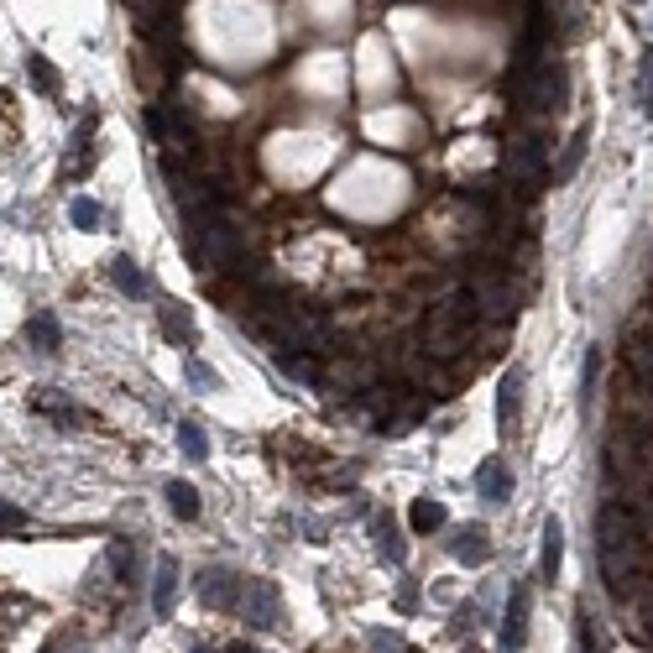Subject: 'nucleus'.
<instances>
[{
  "instance_id": "nucleus-7",
  "label": "nucleus",
  "mask_w": 653,
  "mask_h": 653,
  "mask_svg": "<svg viewBox=\"0 0 653 653\" xmlns=\"http://www.w3.org/2000/svg\"><path fill=\"white\" fill-rule=\"evenodd\" d=\"M199 596H204V606H225V612H236V606H241V591H236V575H230V570H204L199 575Z\"/></svg>"
},
{
  "instance_id": "nucleus-25",
  "label": "nucleus",
  "mask_w": 653,
  "mask_h": 653,
  "mask_svg": "<svg viewBox=\"0 0 653 653\" xmlns=\"http://www.w3.org/2000/svg\"><path fill=\"white\" fill-rule=\"evenodd\" d=\"M377 549L392 559V565H403V544H398V528L392 523H377Z\"/></svg>"
},
{
  "instance_id": "nucleus-2",
  "label": "nucleus",
  "mask_w": 653,
  "mask_h": 653,
  "mask_svg": "<svg viewBox=\"0 0 653 653\" xmlns=\"http://www.w3.org/2000/svg\"><path fill=\"white\" fill-rule=\"evenodd\" d=\"M507 178L518 183V189H539L544 178H554V157H549V136L539 131V126H528V131H518L507 142Z\"/></svg>"
},
{
  "instance_id": "nucleus-20",
  "label": "nucleus",
  "mask_w": 653,
  "mask_h": 653,
  "mask_svg": "<svg viewBox=\"0 0 653 653\" xmlns=\"http://www.w3.org/2000/svg\"><path fill=\"white\" fill-rule=\"evenodd\" d=\"M68 220H74L79 230H100L105 225V204L100 199H74V215H68Z\"/></svg>"
},
{
  "instance_id": "nucleus-15",
  "label": "nucleus",
  "mask_w": 653,
  "mask_h": 653,
  "mask_svg": "<svg viewBox=\"0 0 653 653\" xmlns=\"http://www.w3.org/2000/svg\"><path fill=\"white\" fill-rule=\"evenodd\" d=\"M246 617H251L256 627H272V622H277V591L267 586V580H256V586H251V601H246Z\"/></svg>"
},
{
  "instance_id": "nucleus-22",
  "label": "nucleus",
  "mask_w": 653,
  "mask_h": 653,
  "mask_svg": "<svg viewBox=\"0 0 653 653\" xmlns=\"http://www.w3.org/2000/svg\"><path fill=\"white\" fill-rule=\"evenodd\" d=\"M178 445H183V455H189V460H204V455H209V445H204V429H199V424H189V418H183V424H178Z\"/></svg>"
},
{
  "instance_id": "nucleus-18",
  "label": "nucleus",
  "mask_w": 653,
  "mask_h": 653,
  "mask_svg": "<svg viewBox=\"0 0 653 653\" xmlns=\"http://www.w3.org/2000/svg\"><path fill=\"white\" fill-rule=\"evenodd\" d=\"M627 633L653 648V591H643V596L633 601V612H627Z\"/></svg>"
},
{
  "instance_id": "nucleus-23",
  "label": "nucleus",
  "mask_w": 653,
  "mask_h": 653,
  "mask_svg": "<svg viewBox=\"0 0 653 653\" xmlns=\"http://www.w3.org/2000/svg\"><path fill=\"white\" fill-rule=\"evenodd\" d=\"M162 330H168L173 345H189L194 330H189V314H178V309H162Z\"/></svg>"
},
{
  "instance_id": "nucleus-26",
  "label": "nucleus",
  "mask_w": 653,
  "mask_h": 653,
  "mask_svg": "<svg viewBox=\"0 0 653 653\" xmlns=\"http://www.w3.org/2000/svg\"><path fill=\"white\" fill-rule=\"evenodd\" d=\"M638 105H643V115H653V48L643 53V79H638Z\"/></svg>"
},
{
  "instance_id": "nucleus-8",
  "label": "nucleus",
  "mask_w": 653,
  "mask_h": 653,
  "mask_svg": "<svg viewBox=\"0 0 653 653\" xmlns=\"http://www.w3.org/2000/svg\"><path fill=\"white\" fill-rule=\"evenodd\" d=\"M95 126H100V115H84L79 131H74V142H68V157H63V173L68 178H84L89 173V142H95Z\"/></svg>"
},
{
  "instance_id": "nucleus-28",
  "label": "nucleus",
  "mask_w": 653,
  "mask_h": 653,
  "mask_svg": "<svg viewBox=\"0 0 653 653\" xmlns=\"http://www.w3.org/2000/svg\"><path fill=\"white\" fill-rule=\"evenodd\" d=\"M189 387H194V392H209V387H215V371H209L204 361H189Z\"/></svg>"
},
{
  "instance_id": "nucleus-17",
  "label": "nucleus",
  "mask_w": 653,
  "mask_h": 653,
  "mask_svg": "<svg viewBox=\"0 0 653 653\" xmlns=\"http://www.w3.org/2000/svg\"><path fill=\"white\" fill-rule=\"evenodd\" d=\"M586 147H591V136H586V131H575L570 142H565V152L554 157V178H559V183H570V178H575V168H580V157H586Z\"/></svg>"
},
{
  "instance_id": "nucleus-13",
  "label": "nucleus",
  "mask_w": 653,
  "mask_h": 653,
  "mask_svg": "<svg viewBox=\"0 0 653 653\" xmlns=\"http://www.w3.org/2000/svg\"><path fill=\"white\" fill-rule=\"evenodd\" d=\"M408 523H413V533H439V528L450 523V512H445V502L418 497V502H413V512H408Z\"/></svg>"
},
{
  "instance_id": "nucleus-29",
  "label": "nucleus",
  "mask_w": 653,
  "mask_h": 653,
  "mask_svg": "<svg viewBox=\"0 0 653 653\" xmlns=\"http://www.w3.org/2000/svg\"><path fill=\"white\" fill-rule=\"evenodd\" d=\"M648 580H653V544H648Z\"/></svg>"
},
{
  "instance_id": "nucleus-12",
  "label": "nucleus",
  "mask_w": 653,
  "mask_h": 653,
  "mask_svg": "<svg viewBox=\"0 0 653 653\" xmlns=\"http://www.w3.org/2000/svg\"><path fill=\"white\" fill-rule=\"evenodd\" d=\"M450 549H455L460 565H486V559H492V544H486V528H460Z\"/></svg>"
},
{
  "instance_id": "nucleus-6",
  "label": "nucleus",
  "mask_w": 653,
  "mask_h": 653,
  "mask_svg": "<svg viewBox=\"0 0 653 653\" xmlns=\"http://www.w3.org/2000/svg\"><path fill=\"white\" fill-rule=\"evenodd\" d=\"M476 492H481V502H492V507H502V502H512V476H507V465L492 455V460H481V471H476Z\"/></svg>"
},
{
  "instance_id": "nucleus-19",
  "label": "nucleus",
  "mask_w": 653,
  "mask_h": 653,
  "mask_svg": "<svg viewBox=\"0 0 653 653\" xmlns=\"http://www.w3.org/2000/svg\"><path fill=\"white\" fill-rule=\"evenodd\" d=\"M168 507H173V518L189 523V518H199V492L189 481H168Z\"/></svg>"
},
{
  "instance_id": "nucleus-9",
  "label": "nucleus",
  "mask_w": 653,
  "mask_h": 653,
  "mask_svg": "<svg viewBox=\"0 0 653 653\" xmlns=\"http://www.w3.org/2000/svg\"><path fill=\"white\" fill-rule=\"evenodd\" d=\"M173 591H178V559L162 554L157 559V580H152V612L157 617H173Z\"/></svg>"
},
{
  "instance_id": "nucleus-3",
  "label": "nucleus",
  "mask_w": 653,
  "mask_h": 653,
  "mask_svg": "<svg viewBox=\"0 0 653 653\" xmlns=\"http://www.w3.org/2000/svg\"><path fill=\"white\" fill-rule=\"evenodd\" d=\"M622 371H633L638 382L653 387V314L627 324V335H622Z\"/></svg>"
},
{
  "instance_id": "nucleus-10",
  "label": "nucleus",
  "mask_w": 653,
  "mask_h": 653,
  "mask_svg": "<svg viewBox=\"0 0 653 653\" xmlns=\"http://www.w3.org/2000/svg\"><path fill=\"white\" fill-rule=\"evenodd\" d=\"M110 283L121 288L126 298H152V283H147V272L131 262V256H115L110 262Z\"/></svg>"
},
{
  "instance_id": "nucleus-5",
  "label": "nucleus",
  "mask_w": 653,
  "mask_h": 653,
  "mask_svg": "<svg viewBox=\"0 0 653 653\" xmlns=\"http://www.w3.org/2000/svg\"><path fill=\"white\" fill-rule=\"evenodd\" d=\"M523 366H507L502 371V382H497V429L512 434L518 429V418H523Z\"/></svg>"
},
{
  "instance_id": "nucleus-24",
  "label": "nucleus",
  "mask_w": 653,
  "mask_h": 653,
  "mask_svg": "<svg viewBox=\"0 0 653 653\" xmlns=\"http://www.w3.org/2000/svg\"><path fill=\"white\" fill-rule=\"evenodd\" d=\"M596 377H601V351L591 345V351H586V377H580V408H586V413H591V387H596Z\"/></svg>"
},
{
  "instance_id": "nucleus-30",
  "label": "nucleus",
  "mask_w": 653,
  "mask_h": 653,
  "mask_svg": "<svg viewBox=\"0 0 653 653\" xmlns=\"http://www.w3.org/2000/svg\"><path fill=\"white\" fill-rule=\"evenodd\" d=\"M465 653H481V648H465Z\"/></svg>"
},
{
  "instance_id": "nucleus-21",
  "label": "nucleus",
  "mask_w": 653,
  "mask_h": 653,
  "mask_svg": "<svg viewBox=\"0 0 653 653\" xmlns=\"http://www.w3.org/2000/svg\"><path fill=\"white\" fill-rule=\"evenodd\" d=\"M27 74H32V84L42 89V95H58V68H48V58H42V53L27 58Z\"/></svg>"
},
{
  "instance_id": "nucleus-16",
  "label": "nucleus",
  "mask_w": 653,
  "mask_h": 653,
  "mask_svg": "<svg viewBox=\"0 0 653 653\" xmlns=\"http://www.w3.org/2000/svg\"><path fill=\"white\" fill-rule=\"evenodd\" d=\"M32 408H37V413H58V424H68V429H74L79 418H84L74 403L63 398V392H48V387H37V392H32Z\"/></svg>"
},
{
  "instance_id": "nucleus-14",
  "label": "nucleus",
  "mask_w": 653,
  "mask_h": 653,
  "mask_svg": "<svg viewBox=\"0 0 653 653\" xmlns=\"http://www.w3.org/2000/svg\"><path fill=\"white\" fill-rule=\"evenodd\" d=\"M27 345L37 356H53L58 351V319L53 314H32L27 319Z\"/></svg>"
},
{
  "instance_id": "nucleus-4",
  "label": "nucleus",
  "mask_w": 653,
  "mask_h": 653,
  "mask_svg": "<svg viewBox=\"0 0 653 653\" xmlns=\"http://www.w3.org/2000/svg\"><path fill=\"white\" fill-rule=\"evenodd\" d=\"M528 617H533V591L523 580H512V596H507V612H502V653H523Z\"/></svg>"
},
{
  "instance_id": "nucleus-11",
  "label": "nucleus",
  "mask_w": 653,
  "mask_h": 653,
  "mask_svg": "<svg viewBox=\"0 0 653 653\" xmlns=\"http://www.w3.org/2000/svg\"><path fill=\"white\" fill-rule=\"evenodd\" d=\"M559 565H565V528H559V518H549L544 523V559H539V575L549 580H559Z\"/></svg>"
},
{
  "instance_id": "nucleus-1",
  "label": "nucleus",
  "mask_w": 653,
  "mask_h": 653,
  "mask_svg": "<svg viewBox=\"0 0 653 653\" xmlns=\"http://www.w3.org/2000/svg\"><path fill=\"white\" fill-rule=\"evenodd\" d=\"M481 319L476 309V288H445L429 303L424 319V356L439 366H455L471 356V324Z\"/></svg>"
},
{
  "instance_id": "nucleus-27",
  "label": "nucleus",
  "mask_w": 653,
  "mask_h": 653,
  "mask_svg": "<svg viewBox=\"0 0 653 653\" xmlns=\"http://www.w3.org/2000/svg\"><path fill=\"white\" fill-rule=\"evenodd\" d=\"M110 570L121 575V580H131V544H126V539L110 544Z\"/></svg>"
}]
</instances>
